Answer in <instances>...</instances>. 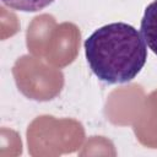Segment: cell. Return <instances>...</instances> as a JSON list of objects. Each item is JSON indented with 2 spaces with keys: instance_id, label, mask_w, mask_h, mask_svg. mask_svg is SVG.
I'll return each instance as SVG.
<instances>
[{
  "instance_id": "obj_1",
  "label": "cell",
  "mask_w": 157,
  "mask_h": 157,
  "mask_svg": "<svg viewBox=\"0 0 157 157\" xmlns=\"http://www.w3.org/2000/svg\"><path fill=\"white\" fill-rule=\"evenodd\" d=\"M83 47L91 71L97 78L110 85L132 81L147 60L142 34L125 22L99 27L85 40Z\"/></svg>"
},
{
  "instance_id": "obj_2",
  "label": "cell",
  "mask_w": 157,
  "mask_h": 157,
  "mask_svg": "<svg viewBox=\"0 0 157 157\" xmlns=\"http://www.w3.org/2000/svg\"><path fill=\"white\" fill-rule=\"evenodd\" d=\"M140 29L145 43L157 55V0L150 2L145 9Z\"/></svg>"
},
{
  "instance_id": "obj_3",
  "label": "cell",
  "mask_w": 157,
  "mask_h": 157,
  "mask_svg": "<svg viewBox=\"0 0 157 157\" xmlns=\"http://www.w3.org/2000/svg\"><path fill=\"white\" fill-rule=\"evenodd\" d=\"M1 1L7 7L17 11L37 12L53 4L55 0H1Z\"/></svg>"
}]
</instances>
